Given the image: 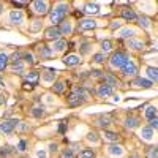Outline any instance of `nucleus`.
Returning <instances> with one entry per match:
<instances>
[{
  "label": "nucleus",
  "mask_w": 158,
  "mask_h": 158,
  "mask_svg": "<svg viewBox=\"0 0 158 158\" xmlns=\"http://www.w3.org/2000/svg\"><path fill=\"white\" fill-rule=\"evenodd\" d=\"M67 13H68V5L67 3H57L56 8L49 13V21L54 24V25L56 24H60L63 21V18L67 16Z\"/></svg>",
  "instance_id": "f257e3e1"
},
{
  "label": "nucleus",
  "mask_w": 158,
  "mask_h": 158,
  "mask_svg": "<svg viewBox=\"0 0 158 158\" xmlns=\"http://www.w3.org/2000/svg\"><path fill=\"white\" fill-rule=\"evenodd\" d=\"M85 100H89V92L82 87H79V89H74V92L68 97V104L70 106H79Z\"/></svg>",
  "instance_id": "f03ea898"
},
{
  "label": "nucleus",
  "mask_w": 158,
  "mask_h": 158,
  "mask_svg": "<svg viewBox=\"0 0 158 158\" xmlns=\"http://www.w3.org/2000/svg\"><path fill=\"white\" fill-rule=\"evenodd\" d=\"M111 65L114 68H123L125 65L130 62V57L127 56V52H123V51H117V52H114V54L111 56Z\"/></svg>",
  "instance_id": "7ed1b4c3"
},
{
  "label": "nucleus",
  "mask_w": 158,
  "mask_h": 158,
  "mask_svg": "<svg viewBox=\"0 0 158 158\" xmlns=\"http://www.w3.org/2000/svg\"><path fill=\"white\" fill-rule=\"evenodd\" d=\"M18 125H19L18 120H5V122L0 123V133H3V135H11Z\"/></svg>",
  "instance_id": "20e7f679"
},
{
  "label": "nucleus",
  "mask_w": 158,
  "mask_h": 158,
  "mask_svg": "<svg viewBox=\"0 0 158 158\" xmlns=\"http://www.w3.org/2000/svg\"><path fill=\"white\" fill-rule=\"evenodd\" d=\"M32 8L36 15H46L48 13V2H41V0H35L32 3Z\"/></svg>",
  "instance_id": "39448f33"
},
{
  "label": "nucleus",
  "mask_w": 158,
  "mask_h": 158,
  "mask_svg": "<svg viewBox=\"0 0 158 158\" xmlns=\"http://www.w3.org/2000/svg\"><path fill=\"white\" fill-rule=\"evenodd\" d=\"M8 21H10L11 24L19 25V24H22V21H24V15H22L19 10H13V11L10 13V16H8Z\"/></svg>",
  "instance_id": "423d86ee"
},
{
  "label": "nucleus",
  "mask_w": 158,
  "mask_h": 158,
  "mask_svg": "<svg viewBox=\"0 0 158 158\" xmlns=\"http://www.w3.org/2000/svg\"><path fill=\"white\" fill-rule=\"evenodd\" d=\"M44 35H46V38H48V40H54V41L60 40V36H62L60 29H57V27H49V29H46Z\"/></svg>",
  "instance_id": "0eeeda50"
},
{
  "label": "nucleus",
  "mask_w": 158,
  "mask_h": 158,
  "mask_svg": "<svg viewBox=\"0 0 158 158\" xmlns=\"http://www.w3.org/2000/svg\"><path fill=\"white\" fill-rule=\"evenodd\" d=\"M122 73H123V76H135V74L138 73V67L130 60V62L125 65V67L122 68Z\"/></svg>",
  "instance_id": "6e6552de"
},
{
  "label": "nucleus",
  "mask_w": 158,
  "mask_h": 158,
  "mask_svg": "<svg viewBox=\"0 0 158 158\" xmlns=\"http://www.w3.org/2000/svg\"><path fill=\"white\" fill-rule=\"evenodd\" d=\"M38 54H40V57H41V59H49V57L54 56V51H52V48H49L46 44H41V46L38 48Z\"/></svg>",
  "instance_id": "1a4fd4ad"
},
{
  "label": "nucleus",
  "mask_w": 158,
  "mask_h": 158,
  "mask_svg": "<svg viewBox=\"0 0 158 158\" xmlns=\"http://www.w3.org/2000/svg\"><path fill=\"white\" fill-rule=\"evenodd\" d=\"M63 63L67 65V67H76V65L81 63V57L76 56V54H70L63 59Z\"/></svg>",
  "instance_id": "9d476101"
},
{
  "label": "nucleus",
  "mask_w": 158,
  "mask_h": 158,
  "mask_svg": "<svg viewBox=\"0 0 158 158\" xmlns=\"http://www.w3.org/2000/svg\"><path fill=\"white\" fill-rule=\"evenodd\" d=\"M97 94H98L100 98H106V97H109L112 94V87L108 85V84H101V85H98Z\"/></svg>",
  "instance_id": "9b49d317"
},
{
  "label": "nucleus",
  "mask_w": 158,
  "mask_h": 158,
  "mask_svg": "<svg viewBox=\"0 0 158 158\" xmlns=\"http://www.w3.org/2000/svg\"><path fill=\"white\" fill-rule=\"evenodd\" d=\"M97 25L98 24L94 19H82L81 22H79V29L81 30H92V29H95Z\"/></svg>",
  "instance_id": "f8f14e48"
},
{
  "label": "nucleus",
  "mask_w": 158,
  "mask_h": 158,
  "mask_svg": "<svg viewBox=\"0 0 158 158\" xmlns=\"http://www.w3.org/2000/svg\"><path fill=\"white\" fill-rule=\"evenodd\" d=\"M139 135L144 141H152L153 139V128L150 127H142L141 131H139Z\"/></svg>",
  "instance_id": "ddd939ff"
},
{
  "label": "nucleus",
  "mask_w": 158,
  "mask_h": 158,
  "mask_svg": "<svg viewBox=\"0 0 158 158\" xmlns=\"http://www.w3.org/2000/svg\"><path fill=\"white\" fill-rule=\"evenodd\" d=\"M131 84L136 85V87H144V89L152 87V81H149V79H142V77H136Z\"/></svg>",
  "instance_id": "4468645a"
},
{
  "label": "nucleus",
  "mask_w": 158,
  "mask_h": 158,
  "mask_svg": "<svg viewBox=\"0 0 158 158\" xmlns=\"http://www.w3.org/2000/svg\"><path fill=\"white\" fill-rule=\"evenodd\" d=\"M112 123V117L111 115H101L100 118H97V125L104 128V127H109Z\"/></svg>",
  "instance_id": "2eb2a0df"
},
{
  "label": "nucleus",
  "mask_w": 158,
  "mask_h": 158,
  "mask_svg": "<svg viewBox=\"0 0 158 158\" xmlns=\"http://www.w3.org/2000/svg\"><path fill=\"white\" fill-rule=\"evenodd\" d=\"M108 153L112 155V156H122L123 155V149L120 146H115V144H112V146L108 147Z\"/></svg>",
  "instance_id": "dca6fc26"
},
{
  "label": "nucleus",
  "mask_w": 158,
  "mask_h": 158,
  "mask_svg": "<svg viewBox=\"0 0 158 158\" xmlns=\"http://www.w3.org/2000/svg\"><path fill=\"white\" fill-rule=\"evenodd\" d=\"M122 18H123L125 21H136V19H138L136 13H135L133 10H123V11H122Z\"/></svg>",
  "instance_id": "f3484780"
},
{
  "label": "nucleus",
  "mask_w": 158,
  "mask_h": 158,
  "mask_svg": "<svg viewBox=\"0 0 158 158\" xmlns=\"http://www.w3.org/2000/svg\"><path fill=\"white\" fill-rule=\"evenodd\" d=\"M56 74H57V71H56V70H46V71L43 73V79H44L46 82H54Z\"/></svg>",
  "instance_id": "a211bd4d"
},
{
  "label": "nucleus",
  "mask_w": 158,
  "mask_h": 158,
  "mask_svg": "<svg viewBox=\"0 0 158 158\" xmlns=\"http://www.w3.org/2000/svg\"><path fill=\"white\" fill-rule=\"evenodd\" d=\"M84 11L89 13V15H98V13H100V8H98L97 3H87V5L84 6Z\"/></svg>",
  "instance_id": "6ab92c4d"
},
{
  "label": "nucleus",
  "mask_w": 158,
  "mask_h": 158,
  "mask_svg": "<svg viewBox=\"0 0 158 158\" xmlns=\"http://www.w3.org/2000/svg\"><path fill=\"white\" fill-rule=\"evenodd\" d=\"M24 77H25V81H27L29 84H36L40 76H38V73H36V71H29V73L25 74Z\"/></svg>",
  "instance_id": "aec40b11"
},
{
  "label": "nucleus",
  "mask_w": 158,
  "mask_h": 158,
  "mask_svg": "<svg viewBox=\"0 0 158 158\" xmlns=\"http://www.w3.org/2000/svg\"><path fill=\"white\" fill-rule=\"evenodd\" d=\"M156 114H158V112H156V108H153V106H147L146 112H144V115H146V118H147V120H152V118L158 117Z\"/></svg>",
  "instance_id": "412c9836"
},
{
  "label": "nucleus",
  "mask_w": 158,
  "mask_h": 158,
  "mask_svg": "<svg viewBox=\"0 0 158 158\" xmlns=\"http://www.w3.org/2000/svg\"><path fill=\"white\" fill-rule=\"evenodd\" d=\"M127 46L131 48V49H138V51H139V49L144 48V43H142V41H136V40H128Z\"/></svg>",
  "instance_id": "4be33fe9"
},
{
  "label": "nucleus",
  "mask_w": 158,
  "mask_h": 158,
  "mask_svg": "<svg viewBox=\"0 0 158 158\" xmlns=\"http://www.w3.org/2000/svg\"><path fill=\"white\" fill-rule=\"evenodd\" d=\"M65 48H67V41H65V40H57V41H54V52H62Z\"/></svg>",
  "instance_id": "5701e85b"
},
{
  "label": "nucleus",
  "mask_w": 158,
  "mask_h": 158,
  "mask_svg": "<svg viewBox=\"0 0 158 158\" xmlns=\"http://www.w3.org/2000/svg\"><path fill=\"white\" fill-rule=\"evenodd\" d=\"M103 138L106 139V141H111V142H117L118 135H117V133H112V131H104V133H103Z\"/></svg>",
  "instance_id": "b1692460"
},
{
  "label": "nucleus",
  "mask_w": 158,
  "mask_h": 158,
  "mask_svg": "<svg viewBox=\"0 0 158 158\" xmlns=\"http://www.w3.org/2000/svg\"><path fill=\"white\" fill-rule=\"evenodd\" d=\"M103 81H104V84H108V85H117L118 82H117V79L114 77V76H111V74H104L103 76Z\"/></svg>",
  "instance_id": "393cba45"
},
{
  "label": "nucleus",
  "mask_w": 158,
  "mask_h": 158,
  "mask_svg": "<svg viewBox=\"0 0 158 158\" xmlns=\"http://www.w3.org/2000/svg\"><path fill=\"white\" fill-rule=\"evenodd\" d=\"M8 56L5 54V52H0V71H3L6 68V65H8Z\"/></svg>",
  "instance_id": "a878e982"
},
{
  "label": "nucleus",
  "mask_w": 158,
  "mask_h": 158,
  "mask_svg": "<svg viewBox=\"0 0 158 158\" xmlns=\"http://www.w3.org/2000/svg\"><path fill=\"white\" fill-rule=\"evenodd\" d=\"M147 76L152 79V81L158 82V68H152V67H149V68H147Z\"/></svg>",
  "instance_id": "bb28decb"
},
{
  "label": "nucleus",
  "mask_w": 158,
  "mask_h": 158,
  "mask_svg": "<svg viewBox=\"0 0 158 158\" xmlns=\"http://www.w3.org/2000/svg\"><path fill=\"white\" fill-rule=\"evenodd\" d=\"M60 33L62 35H71V24L70 22H63L60 27Z\"/></svg>",
  "instance_id": "cd10ccee"
},
{
  "label": "nucleus",
  "mask_w": 158,
  "mask_h": 158,
  "mask_svg": "<svg viewBox=\"0 0 158 158\" xmlns=\"http://www.w3.org/2000/svg\"><path fill=\"white\" fill-rule=\"evenodd\" d=\"M136 32L133 30V29H123V30H120L118 32V36H122V38H131Z\"/></svg>",
  "instance_id": "c85d7f7f"
},
{
  "label": "nucleus",
  "mask_w": 158,
  "mask_h": 158,
  "mask_svg": "<svg viewBox=\"0 0 158 158\" xmlns=\"http://www.w3.org/2000/svg\"><path fill=\"white\" fill-rule=\"evenodd\" d=\"M138 118H135V117H128L127 120H125V125H127V128H136L138 127Z\"/></svg>",
  "instance_id": "c756f323"
},
{
  "label": "nucleus",
  "mask_w": 158,
  "mask_h": 158,
  "mask_svg": "<svg viewBox=\"0 0 158 158\" xmlns=\"http://www.w3.org/2000/svg\"><path fill=\"white\" fill-rule=\"evenodd\" d=\"M101 51H103V54H106V52L112 51V43L109 41V40H106V41L101 43Z\"/></svg>",
  "instance_id": "7c9ffc66"
},
{
  "label": "nucleus",
  "mask_w": 158,
  "mask_h": 158,
  "mask_svg": "<svg viewBox=\"0 0 158 158\" xmlns=\"http://www.w3.org/2000/svg\"><path fill=\"white\" fill-rule=\"evenodd\" d=\"M79 158H95V153H94V150L85 149V150H82L81 153H79Z\"/></svg>",
  "instance_id": "2f4dec72"
},
{
  "label": "nucleus",
  "mask_w": 158,
  "mask_h": 158,
  "mask_svg": "<svg viewBox=\"0 0 158 158\" xmlns=\"http://www.w3.org/2000/svg\"><path fill=\"white\" fill-rule=\"evenodd\" d=\"M146 156L147 158H158V147H150L146 152Z\"/></svg>",
  "instance_id": "473e14b6"
},
{
  "label": "nucleus",
  "mask_w": 158,
  "mask_h": 158,
  "mask_svg": "<svg viewBox=\"0 0 158 158\" xmlns=\"http://www.w3.org/2000/svg\"><path fill=\"white\" fill-rule=\"evenodd\" d=\"M138 21H139V25H141V27H144V29H149V27H150V21H149L146 16L138 18Z\"/></svg>",
  "instance_id": "72a5a7b5"
},
{
  "label": "nucleus",
  "mask_w": 158,
  "mask_h": 158,
  "mask_svg": "<svg viewBox=\"0 0 158 158\" xmlns=\"http://www.w3.org/2000/svg\"><path fill=\"white\" fill-rule=\"evenodd\" d=\"M32 115L36 117V118L43 117V115H44V109H43V108H33V109H32Z\"/></svg>",
  "instance_id": "f704fd0d"
},
{
  "label": "nucleus",
  "mask_w": 158,
  "mask_h": 158,
  "mask_svg": "<svg viewBox=\"0 0 158 158\" xmlns=\"http://www.w3.org/2000/svg\"><path fill=\"white\" fill-rule=\"evenodd\" d=\"M63 90H65V84L62 81H59V82L54 84V92H56V94H62Z\"/></svg>",
  "instance_id": "c9c22d12"
},
{
  "label": "nucleus",
  "mask_w": 158,
  "mask_h": 158,
  "mask_svg": "<svg viewBox=\"0 0 158 158\" xmlns=\"http://www.w3.org/2000/svg\"><path fill=\"white\" fill-rule=\"evenodd\" d=\"M104 60H106V56H104L103 52H100V54H95V56H94V62H95V63H103Z\"/></svg>",
  "instance_id": "e433bc0d"
},
{
  "label": "nucleus",
  "mask_w": 158,
  "mask_h": 158,
  "mask_svg": "<svg viewBox=\"0 0 158 158\" xmlns=\"http://www.w3.org/2000/svg\"><path fill=\"white\" fill-rule=\"evenodd\" d=\"M62 158H76V155L71 149H67V150L62 152Z\"/></svg>",
  "instance_id": "4c0bfd02"
},
{
  "label": "nucleus",
  "mask_w": 158,
  "mask_h": 158,
  "mask_svg": "<svg viewBox=\"0 0 158 158\" xmlns=\"http://www.w3.org/2000/svg\"><path fill=\"white\" fill-rule=\"evenodd\" d=\"M21 57H22V54H21V52H15L10 62H11L13 65H15V63H19V62H21Z\"/></svg>",
  "instance_id": "58836bf2"
},
{
  "label": "nucleus",
  "mask_w": 158,
  "mask_h": 158,
  "mask_svg": "<svg viewBox=\"0 0 158 158\" xmlns=\"http://www.w3.org/2000/svg\"><path fill=\"white\" fill-rule=\"evenodd\" d=\"M87 141L97 144V142H98V136H97V133H89V135H87Z\"/></svg>",
  "instance_id": "ea45409f"
},
{
  "label": "nucleus",
  "mask_w": 158,
  "mask_h": 158,
  "mask_svg": "<svg viewBox=\"0 0 158 158\" xmlns=\"http://www.w3.org/2000/svg\"><path fill=\"white\" fill-rule=\"evenodd\" d=\"M11 70H13V71H22V70H24V63H22V62L15 63V65L11 67Z\"/></svg>",
  "instance_id": "a19ab883"
},
{
  "label": "nucleus",
  "mask_w": 158,
  "mask_h": 158,
  "mask_svg": "<svg viewBox=\"0 0 158 158\" xmlns=\"http://www.w3.org/2000/svg\"><path fill=\"white\" fill-rule=\"evenodd\" d=\"M24 60H25V62H29V63H35V60H33V54H30V52H25V54H24Z\"/></svg>",
  "instance_id": "79ce46f5"
},
{
  "label": "nucleus",
  "mask_w": 158,
  "mask_h": 158,
  "mask_svg": "<svg viewBox=\"0 0 158 158\" xmlns=\"http://www.w3.org/2000/svg\"><path fill=\"white\" fill-rule=\"evenodd\" d=\"M10 153H11V147L10 146L3 147V150H0V156H8Z\"/></svg>",
  "instance_id": "37998d69"
},
{
  "label": "nucleus",
  "mask_w": 158,
  "mask_h": 158,
  "mask_svg": "<svg viewBox=\"0 0 158 158\" xmlns=\"http://www.w3.org/2000/svg\"><path fill=\"white\" fill-rule=\"evenodd\" d=\"M25 147H27V142H25V141H19V144H18V150H19V152H24Z\"/></svg>",
  "instance_id": "c03bdc74"
},
{
  "label": "nucleus",
  "mask_w": 158,
  "mask_h": 158,
  "mask_svg": "<svg viewBox=\"0 0 158 158\" xmlns=\"http://www.w3.org/2000/svg\"><path fill=\"white\" fill-rule=\"evenodd\" d=\"M36 158H46V150L44 149L36 150Z\"/></svg>",
  "instance_id": "a18cd8bd"
},
{
  "label": "nucleus",
  "mask_w": 158,
  "mask_h": 158,
  "mask_svg": "<svg viewBox=\"0 0 158 158\" xmlns=\"http://www.w3.org/2000/svg\"><path fill=\"white\" fill-rule=\"evenodd\" d=\"M150 128L158 130V117H155V118H152V120H150Z\"/></svg>",
  "instance_id": "49530a36"
},
{
  "label": "nucleus",
  "mask_w": 158,
  "mask_h": 158,
  "mask_svg": "<svg viewBox=\"0 0 158 158\" xmlns=\"http://www.w3.org/2000/svg\"><path fill=\"white\" fill-rule=\"evenodd\" d=\"M13 5H15L16 8H22V6H27L29 3L27 2H13Z\"/></svg>",
  "instance_id": "de8ad7c7"
},
{
  "label": "nucleus",
  "mask_w": 158,
  "mask_h": 158,
  "mask_svg": "<svg viewBox=\"0 0 158 158\" xmlns=\"http://www.w3.org/2000/svg\"><path fill=\"white\" fill-rule=\"evenodd\" d=\"M40 27H41V22H40V21H33V25H32V30L35 32V30H38Z\"/></svg>",
  "instance_id": "09e8293b"
},
{
  "label": "nucleus",
  "mask_w": 158,
  "mask_h": 158,
  "mask_svg": "<svg viewBox=\"0 0 158 158\" xmlns=\"http://www.w3.org/2000/svg\"><path fill=\"white\" fill-rule=\"evenodd\" d=\"M49 150H51L52 153H56V152H57V146H56V144H51V146H49Z\"/></svg>",
  "instance_id": "8fccbe9b"
},
{
  "label": "nucleus",
  "mask_w": 158,
  "mask_h": 158,
  "mask_svg": "<svg viewBox=\"0 0 158 158\" xmlns=\"http://www.w3.org/2000/svg\"><path fill=\"white\" fill-rule=\"evenodd\" d=\"M111 27H112V29H115V27H120V22H117V24L114 22V24H111Z\"/></svg>",
  "instance_id": "3c124183"
},
{
  "label": "nucleus",
  "mask_w": 158,
  "mask_h": 158,
  "mask_svg": "<svg viewBox=\"0 0 158 158\" xmlns=\"http://www.w3.org/2000/svg\"><path fill=\"white\" fill-rule=\"evenodd\" d=\"M59 131H60V133H63V131H65V123H62V125H60V128H59Z\"/></svg>",
  "instance_id": "603ef678"
},
{
  "label": "nucleus",
  "mask_w": 158,
  "mask_h": 158,
  "mask_svg": "<svg viewBox=\"0 0 158 158\" xmlns=\"http://www.w3.org/2000/svg\"><path fill=\"white\" fill-rule=\"evenodd\" d=\"M3 87V79H2V76H0V89Z\"/></svg>",
  "instance_id": "864d4df0"
},
{
  "label": "nucleus",
  "mask_w": 158,
  "mask_h": 158,
  "mask_svg": "<svg viewBox=\"0 0 158 158\" xmlns=\"http://www.w3.org/2000/svg\"><path fill=\"white\" fill-rule=\"evenodd\" d=\"M2 11H3V5L0 3V15H2Z\"/></svg>",
  "instance_id": "5fc2aeb1"
},
{
  "label": "nucleus",
  "mask_w": 158,
  "mask_h": 158,
  "mask_svg": "<svg viewBox=\"0 0 158 158\" xmlns=\"http://www.w3.org/2000/svg\"><path fill=\"white\" fill-rule=\"evenodd\" d=\"M0 104H3V98L2 97H0Z\"/></svg>",
  "instance_id": "6e6d98bb"
}]
</instances>
